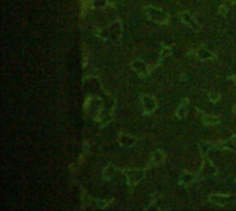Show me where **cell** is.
I'll return each instance as SVG.
<instances>
[{
    "label": "cell",
    "mask_w": 236,
    "mask_h": 211,
    "mask_svg": "<svg viewBox=\"0 0 236 211\" xmlns=\"http://www.w3.org/2000/svg\"><path fill=\"white\" fill-rule=\"evenodd\" d=\"M145 14L151 21L156 22V24H166L168 21V15L165 11H161L160 9H155V7H145Z\"/></svg>",
    "instance_id": "6da1fadb"
},
{
    "label": "cell",
    "mask_w": 236,
    "mask_h": 211,
    "mask_svg": "<svg viewBox=\"0 0 236 211\" xmlns=\"http://www.w3.org/2000/svg\"><path fill=\"white\" fill-rule=\"evenodd\" d=\"M233 113H236V105L233 106Z\"/></svg>",
    "instance_id": "ffe728a7"
},
{
    "label": "cell",
    "mask_w": 236,
    "mask_h": 211,
    "mask_svg": "<svg viewBox=\"0 0 236 211\" xmlns=\"http://www.w3.org/2000/svg\"><path fill=\"white\" fill-rule=\"evenodd\" d=\"M207 145H209V144H206V142H202L200 144V148H202V150H203V152H206L207 149H209V148H207Z\"/></svg>",
    "instance_id": "d6986e66"
},
{
    "label": "cell",
    "mask_w": 236,
    "mask_h": 211,
    "mask_svg": "<svg viewBox=\"0 0 236 211\" xmlns=\"http://www.w3.org/2000/svg\"><path fill=\"white\" fill-rule=\"evenodd\" d=\"M197 57V51H191V53L188 54V58L191 62H195V58Z\"/></svg>",
    "instance_id": "e0dca14e"
},
{
    "label": "cell",
    "mask_w": 236,
    "mask_h": 211,
    "mask_svg": "<svg viewBox=\"0 0 236 211\" xmlns=\"http://www.w3.org/2000/svg\"><path fill=\"white\" fill-rule=\"evenodd\" d=\"M145 171L141 168H130L126 171V177H127V181H129V185H137L138 182L142 179Z\"/></svg>",
    "instance_id": "7a4b0ae2"
},
{
    "label": "cell",
    "mask_w": 236,
    "mask_h": 211,
    "mask_svg": "<svg viewBox=\"0 0 236 211\" xmlns=\"http://www.w3.org/2000/svg\"><path fill=\"white\" fill-rule=\"evenodd\" d=\"M115 174H116V168H115L113 166H108L106 168H104L102 177H104V179H111Z\"/></svg>",
    "instance_id": "8fae6325"
},
{
    "label": "cell",
    "mask_w": 236,
    "mask_h": 211,
    "mask_svg": "<svg viewBox=\"0 0 236 211\" xmlns=\"http://www.w3.org/2000/svg\"><path fill=\"white\" fill-rule=\"evenodd\" d=\"M135 138L134 137H130V135H127V134H120L119 137V142L122 146H124V148H129V146H133L135 144Z\"/></svg>",
    "instance_id": "52a82bcc"
},
{
    "label": "cell",
    "mask_w": 236,
    "mask_h": 211,
    "mask_svg": "<svg viewBox=\"0 0 236 211\" xmlns=\"http://www.w3.org/2000/svg\"><path fill=\"white\" fill-rule=\"evenodd\" d=\"M141 101H142L144 110H145L148 115L152 113V112H155L158 104H156V99L153 98V97H151V95H142V97H141Z\"/></svg>",
    "instance_id": "3957f363"
},
{
    "label": "cell",
    "mask_w": 236,
    "mask_h": 211,
    "mask_svg": "<svg viewBox=\"0 0 236 211\" xmlns=\"http://www.w3.org/2000/svg\"><path fill=\"white\" fill-rule=\"evenodd\" d=\"M191 179H192V177L189 174H186V172H184L182 177H181V184H189Z\"/></svg>",
    "instance_id": "2e32d148"
},
{
    "label": "cell",
    "mask_w": 236,
    "mask_h": 211,
    "mask_svg": "<svg viewBox=\"0 0 236 211\" xmlns=\"http://www.w3.org/2000/svg\"><path fill=\"white\" fill-rule=\"evenodd\" d=\"M131 66H133V69L140 74H147L148 72L152 71V69H151L145 62H142V61H134V62L131 64Z\"/></svg>",
    "instance_id": "277c9868"
},
{
    "label": "cell",
    "mask_w": 236,
    "mask_h": 211,
    "mask_svg": "<svg viewBox=\"0 0 236 211\" xmlns=\"http://www.w3.org/2000/svg\"><path fill=\"white\" fill-rule=\"evenodd\" d=\"M171 51H173V50H171V47H165V48H163V50L160 51V58H161V60H163V58H166V57H168V55H170V54H171Z\"/></svg>",
    "instance_id": "5bb4252c"
},
{
    "label": "cell",
    "mask_w": 236,
    "mask_h": 211,
    "mask_svg": "<svg viewBox=\"0 0 236 211\" xmlns=\"http://www.w3.org/2000/svg\"><path fill=\"white\" fill-rule=\"evenodd\" d=\"M177 116H178L179 119H184V117L186 116V101H184L182 104L177 108Z\"/></svg>",
    "instance_id": "7c38bea8"
},
{
    "label": "cell",
    "mask_w": 236,
    "mask_h": 211,
    "mask_svg": "<svg viewBox=\"0 0 236 211\" xmlns=\"http://www.w3.org/2000/svg\"><path fill=\"white\" fill-rule=\"evenodd\" d=\"M209 98H210V101L214 102V104H215V102H218L220 99H221V95H220L217 91H210Z\"/></svg>",
    "instance_id": "4fadbf2b"
},
{
    "label": "cell",
    "mask_w": 236,
    "mask_h": 211,
    "mask_svg": "<svg viewBox=\"0 0 236 211\" xmlns=\"http://www.w3.org/2000/svg\"><path fill=\"white\" fill-rule=\"evenodd\" d=\"M179 17H181V19H182L184 24L189 25V26H192V28L196 26V22H195V19L191 17V14H188V12H181Z\"/></svg>",
    "instance_id": "9c48e42d"
},
{
    "label": "cell",
    "mask_w": 236,
    "mask_h": 211,
    "mask_svg": "<svg viewBox=\"0 0 236 211\" xmlns=\"http://www.w3.org/2000/svg\"><path fill=\"white\" fill-rule=\"evenodd\" d=\"M165 159H166V155H165V152L163 150H160V149H158V150H155V153L152 155V159H151V161H149V164L148 166H158V164H160L161 161H165Z\"/></svg>",
    "instance_id": "8992f818"
},
{
    "label": "cell",
    "mask_w": 236,
    "mask_h": 211,
    "mask_svg": "<svg viewBox=\"0 0 236 211\" xmlns=\"http://www.w3.org/2000/svg\"><path fill=\"white\" fill-rule=\"evenodd\" d=\"M203 123L206 126H215L220 123V117L211 116V115H203Z\"/></svg>",
    "instance_id": "30bf717a"
},
{
    "label": "cell",
    "mask_w": 236,
    "mask_h": 211,
    "mask_svg": "<svg viewBox=\"0 0 236 211\" xmlns=\"http://www.w3.org/2000/svg\"><path fill=\"white\" fill-rule=\"evenodd\" d=\"M197 58H199V60H203V61H206V60H214L215 55L213 53H210L209 50H206V48H200V50L197 51Z\"/></svg>",
    "instance_id": "ba28073f"
},
{
    "label": "cell",
    "mask_w": 236,
    "mask_h": 211,
    "mask_svg": "<svg viewBox=\"0 0 236 211\" xmlns=\"http://www.w3.org/2000/svg\"><path fill=\"white\" fill-rule=\"evenodd\" d=\"M224 144H227V145H231L229 148L233 149V150H236V135H233V137L231 138L229 141H227V142H224Z\"/></svg>",
    "instance_id": "9a60e30c"
},
{
    "label": "cell",
    "mask_w": 236,
    "mask_h": 211,
    "mask_svg": "<svg viewBox=\"0 0 236 211\" xmlns=\"http://www.w3.org/2000/svg\"><path fill=\"white\" fill-rule=\"evenodd\" d=\"M210 202L215 203V204H221V206H225L231 199H235L232 196H228V195H211L209 197Z\"/></svg>",
    "instance_id": "5b68a950"
},
{
    "label": "cell",
    "mask_w": 236,
    "mask_h": 211,
    "mask_svg": "<svg viewBox=\"0 0 236 211\" xmlns=\"http://www.w3.org/2000/svg\"><path fill=\"white\" fill-rule=\"evenodd\" d=\"M97 204H98V207H99V208H105V207L108 206V203H104L102 200H99V202L97 203Z\"/></svg>",
    "instance_id": "ac0fdd59"
},
{
    "label": "cell",
    "mask_w": 236,
    "mask_h": 211,
    "mask_svg": "<svg viewBox=\"0 0 236 211\" xmlns=\"http://www.w3.org/2000/svg\"><path fill=\"white\" fill-rule=\"evenodd\" d=\"M233 81H235V83H236V76H233Z\"/></svg>",
    "instance_id": "44dd1931"
}]
</instances>
